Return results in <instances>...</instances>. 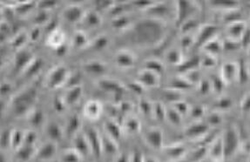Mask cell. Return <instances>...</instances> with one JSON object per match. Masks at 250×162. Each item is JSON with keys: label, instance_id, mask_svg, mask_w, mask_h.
I'll return each mask as SVG.
<instances>
[{"label": "cell", "instance_id": "47", "mask_svg": "<svg viewBox=\"0 0 250 162\" xmlns=\"http://www.w3.org/2000/svg\"><path fill=\"white\" fill-rule=\"evenodd\" d=\"M0 162H9L8 159L6 157V155H4V152H2V154H1Z\"/></svg>", "mask_w": 250, "mask_h": 162}, {"label": "cell", "instance_id": "11", "mask_svg": "<svg viewBox=\"0 0 250 162\" xmlns=\"http://www.w3.org/2000/svg\"><path fill=\"white\" fill-rule=\"evenodd\" d=\"M58 153V145L56 142H44L37 149L35 158L41 162H47L53 161L56 157Z\"/></svg>", "mask_w": 250, "mask_h": 162}, {"label": "cell", "instance_id": "45", "mask_svg": "<svg viewBox=\"0 0 250 162\" xmlns=\"http://www.w3.org/2000/svg\"><path fill=\"white\" fill-rule=\"evenodd\" d=\"M69 45H62L61 47H59V48L55 49L54 50V52L56 53L57 56H59V57H63V56H65V54L67 53L68 52Z\"/></svg>", "mask_w": 250, "mask_h": 162}, {"label": "cell", "instance_id": "9", "mask_svg": "<svg viewBox=\"0 0 250 162\" xmlns=\"http://www.w3.org/2000/svg\"><path fill=\"white\" fill-rule=\"evenodd\" d=\"M82 71L92 76H104L108 71V65L101 60H90L82 64Z\"/></svg>", "mask_w": 250, "mask_h": 162}, {"label": "cell", "instance_id": "25", "mask_svg": "<svg viewBox=\"0 0 250 162\" xmlns=\"http://www.w3.org/2000/svg\"><path fill=\"white\" fill-rule=\"evenodd\" d=\"M44 66V61L40 58H34L33 61L29 64L22 74L25 78H35L39 75Z\"/></svg>", "mask_w": 250, "mask_h": 162}, {"label": "cell", "instance_id": "36", "mask_svg": "<svg viewBox=\"0 0 250 162\" xmlns=\"http://www.w3.org/2000/svg\"><path fill=\"white\" fill-rule=\"evenodd\" d=\"M53 107L54 112H56V114H61L65 113V110L67 108V105L64 101L62 95H57L53 98Z\"/></svg>", "mask_w": 250, "mask_h": 162}, {"label": "cell", "instance_id": "38", "mask_svg": "<svg viewBox=\"0 0 250 162\" xmlns=\"http://www.w3.org/2000/svg\"><path fill=\"white\" fill-rule=\"evenodd\" d=\"M143 69L149 70L159 74V73L162 72V65L160 62L155 60H146L144 63Z\"/></svg>", "mask_w": 250, "mask_h": 162}, {"label": "cell", "instance_id": "39", "mask_svg": "<svg viewBox=\"0 0 250 162\" xmlns=\"http://www.w3.org/2000/svg\"><path fill=\"white\" fill-rule=\"evenodd\" d=\"M57 4L58 3L56 1H40L37 3V7L42 11L50 12L53 9L56 8Z\"/></svg>", "mask_w": 250, "mask_h": 162}, {"label": "cell", "instance_id": "28", "mask_svg": "<svg viewBox=\"0 0 250 162\" xmlns=\"http://www.w3.org/2000/svg\"><path fill=\"white\" fill-rule=\"evenodd\" d=\"M141 128H142L141 122L137 117L129 115L125 119L124 126H123L124 132H126L127 134H136L140 133Z\"/></svg>", "mask_w": 250, "mask_h": 162}, {"label": "cell", "instance_id": "23", "mask_svg": "<svg viewBox=\"0 0 250 162\" xmlns=\"http://www.w3.org/2000/svg\"><path fill=\"white\" fill-rule=\"evenodd\" d=\"M36 146H29L23 144L22 146L15 151L16 158L20 162H29L35 158L37 153Z\"/></svg>", "mask_w": 250, "mask_h": 162}, {"label": "cell", "instance_id": "12", "mask_svg": "<svg viewBox=\"0 0 250 162\" xmlns=\"http://www.w3.org/2000/svg\"><path fill=\"white\" fill-rule=\"evenodd\" d=\"M144 140L147 146L154 150H160L163 146V134L162 130L157 127L152 126L146 130Z\"/></svg>", "mask_w": 250, "mask_h": 162}, {"label": "cell", "instance_id": "3", "mask_svg": "<svg viewBox=\"0 0 250 162\" xmlns=\"http://www.w3.org/2000/svg\"><path fill=\"white\" fill-rule=\"evenodd\" d=\"M71 72L65 65H57L49 71L44 79V84L49 90L60 89L67 85Z\"/></svg>", "mask_w": 250, "mask_h": 162}, {"label": "cell", "instance_id": "14", "mask_svg": "<svg viewBox=\"0 0 250 162\" xmlns=\"http://www.w3.org/2000/svg\"><path fill=\"white\" fill-rule=\"evenodd\" d=\"M73 147L81 154L82 158L92 156V151L85 132L81 131L73 138Z\"/></svg>", "mask_w": 250, "mask_h": 162}, {"label": "cell", "instance_id": "35", "mask_svg": "<svg viewBox=\"0 0 250 162\" xmlns=\"http://www.w3.org/2000/svg\"><path fill=\"white\" fill-rule=\"evenodd\" d=\"M153 104H151L146 99H140L138 103V108L141 114L145 116H153Z\"/></svg>", "mask_w": 250, "mask_h": 162}, {"label": "cell", "instance_id": "4", "mask_svg": "<svg viewBox=\"0 0 250 162\" xmlns=\"http://www.w3.org/2000/svg\"><path fill=\"white\" fill-rule=\"evenodd\" d=\"M86 138L88 140L91 151H92V156H93L96 160L100 159L103 156V142H102V134L99 132L93 126H88L85 128V131Z\"/></svg>", "mask_w": 250, "mask_h": 162}, {"label": "cell", "instance_id": "16", "mask_svg": "<svg viewBox=\"0 0 250 162\" xmlns=\"http://www.w3.org/2000/svg\"><path fill=\"white\" fill-rule=\"evenodd\" d=\"M103 23V18L101 15L100 12L97 10H91L85 12V16L83 20L81 22V24L83 26V29L85 32V30H94V29L99 28Z\"/></svg>", "mask_w": 250, "mask_h": 162}, {"label": "cell", "instance_id": "27", "mask_svg": "<svg viewBox=\"0 0 250 162\" xmlns=\"http://www.w3.org/2000/svg\"><path fill=\"white\" fill-rule=\"evenodd\" d=\"M102 142H103V154L113 155L116 156L119 154V144L116 141L109 137L105 133L102 135Z\"/></svg>", "mask_w": 250, "mask_h": 162}, {"label": "cell", "instance_id": "30", "mask_svg": "<svg viewBox=\"0 0 250 162\" xmlns=\"http://www.w3.org/2000/svg\"><path fill=\"white\" fill-rule=\"evenodd\" d=\"M82 160V156L73 147L65 149L61 154V162H81Z\"/></svg>", "mask_w": 250, "mask_h": 162}, {"label": "cell", "instance_id": "18", "mask_svg": "<svg viewBox=\"0 0 250 162\" xmlns=\"http://www.w3.org/2000/svg\"><path fill=\"white\" fill-rule=\"evenodd\" d=\"M103 129L105 134H107L109 137H111L117 142H120V140L122 138L124 132V129L121 124L113 119L105 120V122L103 123Z\"/></svg>", "mask_w": 250, "mask_h": 162}, {"label": "cell", "instance_id": "29", "mask_svg": "<svg viewBox=\"0 0 250 162\" xmlns=\"http://www.w3.org/2000/svg\"><path fill=\"white\" fill-rule=\"evenodd\" d=\"M29 41V34L27 32L24 31H21L19 33H17L11 41V45L12 49L15 50V52L21 50V49L26 47L25 44Z\"/></svg>", "mask_w": 250, "mask_h": 162}, {"label": "cell", "instance_id": "43", "mask_svg": "<svg viewBox=\"0 0 250 162\" xmlns=\"http://www.w3.org/2000/svg\"><path fill=\"white\" fill-rule=\"evenodd\" d=\"M130 162H145V155L140 149H134L130 154Z\"/></svg>", "mask_w": 250, "mask_h": 162}, {"label": "cell", "instance_id": "32", "mask_svg": "<svg viewBox=\"0 0 250 162\" xmlns=\"http://www.w3.org/2000/svg\"><path fill=\"white\" fill-rule=\"evenodd\" d=\"M12 130H13V128L6 127V128L2 130V132H1V137H0L1 142H0V144H1L2 152L7 151L9 148H11V146H12Z\"/></svg>", "mask_w": 250, "mask_h": 162}, {"label": "cell", "instance_id": "2", "mask_svg": "<svg viewBox=\"0 0 250 162\" xmlns=\"http://www.w3.org/2000/svg\"><path fill=\"white\" fill-rule=\"evenodd\" d=\"M38 99V92L33 87L22 90L20 93L13 94L9 105L12 107L14 116L24 117L34 108Z\"/></svg>", "mask_w": 250, "mask_h": 162}, {"label": "cell", "instance_id": "31", "mask_svg": "<svg viewBox=\"0 0 250 162\" xmlns=\"http://www.w3.org/2000/svg\"><path fill=\"white\" fill-rule=\"evenodd\" d=\"M24 134H25V131H23V130L16 129V128H13L12 130L11 148L14 152L18 150L24 144Z\"/></svg>", "mask_w": 250, "mask_h": 162}, {"label": "cell", "instance_id": "37", "mask_svg": "<svg viewBox=\"0 0 250 162\" xmlns=\"http://www.w3.org/2000/svg\"><path fill=\"white\" fill-rule=\"evenodd\" d=\"M38 140H39V136H38V133L35 130L30 129L25 131L24 144L29 145V146H36Z\"/></svg>", "mask_w": 250, "mask_h": 162}, {"label": "cell", "instance_id": "33", "mask_svg": "<svg viewBox=\"0 0 250 162\" xmlns=\"http://www.w3.org/2000/svg\"><path fill=\"white\" fill-rule=\"evenodd\" d=\"M166 154L169 157L171 160H178L182 158L185 154V147L182 145H173L165 148Z\"/></svg>", "mask_w": 250, "mask_h": 162}, {"label": "cell", "instance_id": "42", "mask_svg": "<svg viewBox=\"0 0 250 162\" xmlns=\"http://www.w3.org/2000/svg\"><path fill=\"white\" fill-rule=\"evenodd\" d=\"M127 88H129L131 91H133V93L134 94H136V95H142V93H143V91L145 89V87L142 85V84H140L137 81H131L129 82L127 85Z\"/></svg>", "mask_w": 250, "mask_h": 162}, {"label": "cell", "instance_id": "5", "mask_svg": "<svg viewBox=\"0 0 250 162\" xmlns=\"http://www.w3.org/2000/svg\"><path fill=\"white\" fill-rule=\"evenodd\" d=\"M113 62L120 69H132L137 63V56L131 50L121 49L114 54Z\"/></svg>", "mask_w": 250, "mask_h": 162}, {"label": "cell", "instance_id": "1", "mask_svg": "<svg viewBox=\"0 0 250 162\" xmlns=\"http://www.w3.org/2000/svg\"><path fill=\"white\" fill-rule=\"evenodd\" d=\"M132 40L136 45L143 47L157 45L164 36V24L162 20L156 18H146L134 22L128 30Z\"/></svg>", "mask_w": 250, "mask_h": 162}, {"label": "cell", "instance_id": "7", "mask_svg": "<svg viewBox=\"0 0 250 162\" xmlns=\"http://www.w3.org/2000/svg\"><path fill=\"white\" fill-rule=\"evenodd\" d=\"M97 85L101 91L105 93H112L116 99H121L125 92V85L112 78H102L98 81Z\"/></svg>", "mask_w": 250, "mask_h": 162}, {"label": "cell", "instance_id": "24", "mask_svg": "<svg viewBox=\"0 0 250 162\" xmlns=\"http://www.w3.org/2000/svg\"><path fill=\"white\" fill-rule=\"evenodd\" d=\"M89 44H90V40L84 30L78 29L74 32L71 40V46L73 48L78 49V50L87 48Z\"/></svg>", "mask_w": 250, "mask_h": 162}, {"label": "cell", "instance_id": "40", "mask_svg": "<svg viewBox=\"0 0 250 162\" xmlns=\"http://www.w3.org/2000/svg\"><path fill=\"white\" fill-rule=\"evenodd\" d=\"M14 91V87L11 82L9 81H4L2 82L1 85V96L2 97H8V96H13L12 93Z\"/></svg>", "mask_w": 250, "mask_h": 162}, {"label": "cell", "instance_id": "13", "mask_svg": "<svg viewBox=\"0 0 250 162\" xmlns=\"http://www.w3.org/2000/svg\"><path fill=\"white\" fill-rule=\"evenodd\" d=\"M44 134L50 142H61L65 136L64 126H61L59 122L55 121H49L44 125Z\"/></svg>", "mask_w": 250, "mask_h": 162}, {"label": "cell", "instance_id": "6", "mask_svg": "<svg viewBox=\"0 0 250 162\" xmlns=\"http://www.w3.org/2000/svg\"><path fill=\"white\" fill-rule=\"evenodd\" d=\"M85 12L84 8L79 4H71L65 6L61 12V17L65 23L71 25L81 24L84 19Z\"/></svg>", "mask_w": 250, "mask_h": 162}, {"label": "cell", "instance_id": "20", "mask_svg": "<svg viewBox=\"0 0 250 162\" xmlns=\"http://www.w3.org/2000/svg\"><path fill=\"white\" fill-rule=\"evenodd\" d=\"M136 81L144 87H154L159 83V74L149 70L142 69L138 72Z\"/></svg>", "mask_w": 250, "mask_h": 162}, {"label": "cell", "instance_id": "17", "mask_svg": "<svg viewBox=\"0 0 250 162\" xmlns=\"http://www.w3.org/2000/svg\"><path fill=\"white\" fill-rule=\"evenodd\" d=\"M81 126H82V122H81V116L76 113L70 114L66 119L65 126H64L65 136H68L73 139L77 134L81 132Z\"/></svg>", "mask_w": 250, "mask_h": 162}, {"label": "cell", "instance_id": "44", "mask_svg": "<svg viewBox=\"0 0 250 162\" xmlns=\"http://www.w3.org/2000/svg\"><path fill=\"white\" fill-rule=\"evenodd\" d=\"M113 162H130V154L125 152H119L113 159Z\"/></svg>", "mask_w": 250, "mask_h": 162}, {"label": "cell", "instance_id": "41", "mask_svg": "<svg viewBox=\"0 0 250 162\" xmlns=\"http://www.w3.org/2000/svg\"><path fill=\"white\" fill-rule=\"evenodd\" d=\"M29 41L30 42H37L40 40L41 35H42V29L41 26H37L34 25L33 29L31 30V32H29Z\"/></svg>", "mask_w": 250, "mask_h": 162}, {"label": "cell", "instance_id": "8", "mask_svg": "<svg viewBox=\"0 0 250 162\" xmlns=\"http://www.w3.org/2000/svg\"><path fill=\"white\" fill-rule=\"evenodd\" d=\"M35 58L32 50H30L28 47H24L19 51L15 52L13 61H12V65H13V69L16 73H22L24 69L28 66L29 64L33 61Z\"/></svg>", "mask_w": 250, "mask_h": 162}, {"label": "cell", "instance_id": "15", "mask_svg": "<svg viewBox=\"0 0 250 162\" xmlns=\"http://www.w3.org/2000/svg\"><path fill=\"white\" fill-rule=\"evenodd\" d=\"M83 94H84V89L82 85L80 84V85L68 86L66 88L65 93L62 95V97L67 107H69V106H73L81 101V99L83 97Z\"/></svg>", "mask_w": 250, "mask_h": 162}, {"label": "cell", "instance_id": "34", "mask_svg": "<svg viewBox=\"0 0 250 162\" xmlns=\"http://www.w3.org/2000/svg\"><path fill=\"white\" fill-rule=\"evenodd\" d=\"M50 21H51V20H50V17H49V12L40 10L33 16V24H34V25H37V26H42L44 24L47 25Z\"/></svg>", "mask_w": 250, "mask_h": 162}, {"label": "cell", "instance_id": "19", "mask_svg": "<svg viewBox=\"0 0 250 162\" xmlns=\"http://www.w3.org/2000/svg\"><path fill=\"white\" fill-rule=\"evenodd\" d=\"M65 44H66V36L65 32L61 28L58 27L47 34L46 45L53 50L59 48Z\"/></svg>", "mask_w": 250, "mask_h": 162}, {"label": "cell", "instance_id": "21", "mask_svg": "<svg viewBox=\"0 0 250 162\" xmlns=\"http://www.w3.org/2000/svg\"><path fill=\"white\" fill-rule=\"evenodd\" d=\"M133 24L134 22L127 12L120 16L115 17L111 20V27L119 32L128 31L133 26Z\"/></svg>", "mask_w": 250, "mask_h": 162}, {"label": "cell", "instance_id": "22", "mask_svg": "<svg viewBox=\"0 0 250 162\" xmlns=\"http://www.w3.org/2000/svg\"><path fill=\"white\" fill-rule=\"evenodd\" d=\"M26 119L29 125L32 126L33 129H38L40 127L44 126L46 124L44 111L41 108L34 107L26 116Z\"/></svg>", "mask_w": 250, "mask_h": 162}, {"label": "cell", "instance_id": "46", "mask_svg": "<svg viewBox=\"0 0 250 162\" xmlns=\"http://www.w3.org/2000/svg\"><path fill=\"white\" fill-rule=\"evenodd\" d=\"M145 162H159L156 159L152 156H145Z\"/></svg>", "mask_w": 250, "mask_h": 162}, {"label": "cell", "instance_id": "10", "mask_svg": "<svg viewBox=\"0 0 250 162\" xmlns=\"http://www.w3.org/2000/svg\"><path fill=\"white\" fill-rule=\"evenodd\" d=\"M82 114L89 122H96L103 114V105L98 100H90L83 106Z\"/></svg>", "mask_w": 250, "mask_h": 162}, {"label": "cell", "instance_id": "26", "mask_svg": "<svg viewBox=\"0 0 250 162\" xmlns=\"http://www.w3.org/2000/svg\"><path fill=\"white\" fill-rule=\"evenodd\" d=\"M110 45V39L105 34H100L95 37L93 40H90L88 47L94 52H102L105 51Z\"/></svg>", "mask_w": 250, "mask_h": 162}]
</instances>
